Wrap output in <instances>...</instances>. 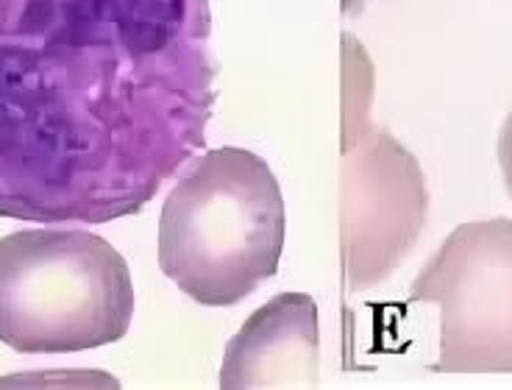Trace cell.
Wrapping results in <instances>:
<instances>
[{
    "label": "cell",
    "instance_id": "6da1fadb",
    "mask_svg": "<svg viewBox=\"0 0 512 390\" xmlns=\"http://www.w3.org/2000/svg\"><path fill=\"white\" fill-rule=\"evenodd\" d=\"M209 0H0V218L137 215L206 145Z\"/></svg>",
    "mask_w": 512,
    "mask_h": 390
},
{
    "label": "cell",
    "instance_id": "7a4b0ae2",
    "mask_svg": "<svg viewBox=\"0 0 512 390\" xmlns=\"http://www.w3.org/2000/svg\"><path fill=\"white\" fill-rule=\"evenodd\" d=\"M282 251V187L254 151L212 148L167 193L159 268L195 304H240L276 276Z\"/></svg>",
    "mask_w": 512,
    "mask_h": 390
},
{
    "label": "cell",
    "instance_id": "3957f363",
    "mask_svg": "<svg viewBox=\"0 0 512 390\" xmlns=\"http://www.w3.org/2000/svg\"><path fill=\"white\" fill-rule=\"evenodd\" d=\"M134 282L126 257L87 229L0 237V343L20 354H73L126 338Z\"/></svg>",
    "mask_w": 512,
    "mask_h": 390
},
{
    "label": "cell",
    "instance_id": "277c9868",
    "mask_svg": "<svg viewBox=\"0 0 512 390\" xmlns=\"http://www.w3.org/2000/svg\"><path fill=\"white\" fill-rule=\"evenodd\" d=\"M440 307L437 374H512V221L460 223L410 287Z\"/></svg>",
    "mask_w": 512,
    "mask_h": 390
},
{
    "label": "cell",
    "instance_id": "5b68a950",
    "mask_svg": "<svg viewBox=\"0 0 512 390\" xmlns=\"http://www.w3.org/2000/svg\"><path fill=\"white\" fill-rule=\"evenodd\" d=\"M343 251L351 290L379 285L415 246L426 221V179L410 151L376 134L343 170Z\"/></svg>",
    "mask_w": 512,
    "mask_h": 390
},
{
    "label": "cell",
    "instance_id": "8992f818",
    "mask_svg": "<svg viewBox=\"0 0 512 390\" xmlns=\"http://www.w3.org/2000/svg\"><path fill=\"white\" fill-rule=\"evenodd\" d=\"M318 363V304L307 293H279L231 338L220 388H315Z\"/></svg>",
    "mask_w": 512,
    "mask_h": 390
},
{
    "label": "cell",
    "instance_id": "52a82bcc",
    "mask_svg": "<svg viewBox=\"0 0 512 390\" xmlns=\"http://www.w3.org/2000/svg\"><path fill=\"white\" fill-rule=\"evenodd\" d=\"M499 165L501 176H504V187L512 198V112L504 120V126L499 131Z\"/></svg>",
    "mask_w": 512,
    "mask_h": 390
}]
</instances>
